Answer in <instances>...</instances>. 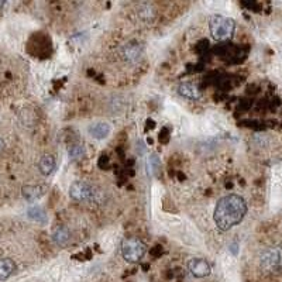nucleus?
<instances>
[{
  "label": "nucleus",
  "instance_id": "obj_1",
  "mask_svg": "<svg viewBox=\"0 0 282 282\" xmlns=\"http://www.w3.org/2000/svg\"><path fill=\"white\" fill-rule=\"evenodd\" d=\"M247 213V204L240 195H226L220 198L213 212V220L221 232H227L241 223Z\"/></svg>",
  "mask_w": 282,
  "mask_h": 282
},
{
  "label": "nucleus",
  "instance_id": "obj_9",
  "mask_svg": "<svg viewBox=\"0 0 282 282\" xmlns=\"http://www.w3.org/2000/svg\"><path fill=\"white\" fill-rule=\"evenodd\" d=\"M156 9L151 3H140L137 6V16L145 23H151L156 18Z\"/></svg>",
  "mask_w": 282,
  "mask_h": 282
},
{
  "label": "nucleus",
  "instance_id": "obj_15",
  "mask_svg": "<svg viewBox=\"0 0 282 282\" xmlns=\"http://www.w3.org/2000/svg\"><path fill=\"white\" fill-rule=\"evenodd\" d=\"M29 216H30L31 219L37 220V221H46V219H47L44 210H43L41 207H38V206H34V207H30V209H29Z\"/></svg>",
  "mask_w": 282,
  "mask_h": 282
},
{
  "label": "nucleus",
  "instance_id": "obj_12",
  "mask_svg": "<svg viewBox=\"0 0 282 282\" xmlns=\"http://www.w3.org/2000/svg\"><path fill=\"white\" fill-rule=\"evenodd\" d=\"M16 271V264L10 258H1L0 260V281H4L10 278Z\"/></svg>",
  "mask_w": 282,
  "mask_h": 282
},
{
  "label": "nucleus",
  "instance_id": "obj_5",
  "mask_svg": "<svg viewBox=\"0 0 282 282\" xmlns=\"http://www.w3.org/2000/svg\"><path fill=\"white\" fill-rule=\"evenodd\" d=\"M260 266L271 274H277L282 271V249L280 247H269L263 251L260 257Z\"/></svg>",
  "mask_w": 282,
  "mask_h": 282
},
{
  "label": "nucleus",
  "instance_id": "obj_4",
  "mask_svg": "<svg viewBox=\"0 0 282 282\" xmlns=\"http://www.w3.org/2000/svg\"><path fill=\"white\" fill-rule=\"evenodd\" d=\"M69 196L77 202H94L99 196V190L85 181H75L69 187Z\"/></svg>",
  "mask_w": 282,
  "mask_h": 282
},
{
  "label": "nucleus",
  "instance_id": "obj_6",
  "mask_svg": "<svg viewBox=\"0 0 282 282\" xmlns=\"http://www.w3.org/2000/svg\"><path fill=\"white\" fill-rule=\"evenodd\" d=\"M142 54H144V48L137 41H130L122 48V57L125 58V61L130 63H139Z\"/></svg>",
  "mask_w": 282,
  "mask_h": 282
},
{
  "label": "nucleus",
  "instance_id": "obj_3",
  "mask_svg": "<svg viewBox=\"0 0 282 282\" xmlns=\"http://www.w3.org/2000/svg\"><path fill=\"white\" fill-rule=\"evenodd\" d=\"M145 252V244L137 237H127L122 243V255L127 263H139Z\"/></svg>",
  "mask_w": 282,
  "mask_h": 282
},
{
  "label": "nucleus",
  "instance_id": "obj_14",
  "mask_svg": "<svg viewBox=\"0 0 282 282\" xmlns=\"http://www.w3.org/2000/svg\"><path fill=\"white\" fill-rule=\"evenodd\" d=\"M21 192H23L24 199L29 201V202H35V201L40 199V198L43 196V193H44L41 187H31V185L24 187V188L21 189Z\"/></svg>",
  "mask_w": 282,
  "mask_h": 282
},
{
  "label": "nucleus",
  "instance_id": "obj_7",
  "mask_svg": "<svg viewBox=\"0 0 282 282\" xmlns=\"http://www.w3.org/2000/svg\"><path fill=\"white\" fill-rule=\"evenodd\" d=\"M188 268L195 278H204L210 274V266L204 258H192L189 261Z\"/></svg>",
  "mask_w": 282,
  "mask_h": 282
},
{
  "label": "nucleus",
  "instance_id": "obj_11",
  "mask_svg": "<svg viewBox=\"0 0 282 282\" xmlns=\"http://www.w3.org/2000/svg\"><path fill=\"white\" fill-rule=\"evenodd\" d=\"M110 130L111 128L108 123L100 122V123H94L89 127V134L96 140H105L110 134Z\"/></svg>",
  "mask_w": 282,
  "mask_h": 282
},
{
  "label": "nucleus",
  "instance_id": "obj_13",
  "mask_svg": "<svg viewBox=\"0 0 282 282\" xmlns=\"http://www.w3.org/2000/svg\"><path fill=\"white\" fill-rule=\"evenodd\" d=\"M38 170L43 175H49L55 170V159L52 156H43L38 161Z\"/></svg>",
  "mask_w": 282,
  "mask_h": 282
},
{
  "label": "nucleus",
  "instance_id": "obj_19",
  "mask_svg": "<svg viewBox=\"0 0 282 282\" xmlns=\"http://www.w3.org/2000/svg\"><path fill=\"white\" fill-rule=\"evenodd\" d=\"M3 6H4V1H0V9H1Z\"/></svg>",
  "mask_w": 282,
  "mask_h": 282
},
{
  "label": "nucleus",
  "instance_id": "obj_8",
  "mask_svg": "<svg viewBox=\"0 0 282 282\" xmlns=\"http://www.w3.org/2000/svg\"><path fill=\"white\" fill-rule=\"evenodd\" d=\"M178 94H181L182 97H187L189 100H196L201 97V91L196 85L193 83H189V82H185V83H181L179 88H178Z\"/></svg>",
  "mask_w": 282,
  "mask_h": 282
},
{
  "label": "nucleus",
  "instance_id": "obj_10",
  "mask_svg": "<svg viewBox=\"0 0 282 282\" xmlns=\"http://www.w3.org/2000/svg\"><path fill=\"white\" fill-rule=\"evenodd\" d=\"M52 240L57 246L65 247L68 244V241L71 240V232L68 227L65 226H58L54 232H52Z\"/></svg>",
  "mask_w": 282,
  "mask_h": 282
},
{
  "label": "nucleus",
  "instance_id": "obj_18",
  "mask_svg": "<svg viewBox=\"0 0 282 282\" xmlns=\"http://www.w3.org/2000/svg\"><path fill=\"white\" fill-rule=\"evenodd\" d=\"M3 147H4V142H3V140L0 139V151L3 150Z\"/></svg>",
  "mask_w": 282,
  "mask_h": 282
},
{
  "label": "nucleus",
  "instance_id": "obj_16",
  "mask_svg": "<svg viewBox=\"0 0 282 282\" xmlns=\"http://www.w3.org/2000/svg\"><path fill=\"white\" fill-rule=\"evenodd\" d=\"M148 167L151 168V172L154 175H158L159 173V170H161V161L158 158L157 154H151L150 158H148Z\"/></svg>",
  "mask_w": 282,
  "mask_h": 282
},
{
  "label": "nucleus",
  "instance_id": "obj_17",
  "mask_svg": "<svg viewBox=\"0 0 282 282\" xmlns=\"http://www.w3.org/2000/svg\"><path fill=\"white\" fill-rule=\"evenodd\" d=\"M85 156V147L83 145H74L71 150H69V157L72 159H79Z\"/></svg>",
  "mask_w": 282,
  "mask_h": 282
},
{
  "label": "nucleus",
  "instance_id": "obj_2",
  "mask_svg": "<svg viewBox=\"0 0 282 282\" xmlns=\"http://www.w3.org/2000/svg\"><path fill=\"white\" fill-rule=\"evenodd\" d=\"M235 23L233 18L230 17L220 16L216 15L210 18L209 21V30L210 34L215 40L218 41H226L229 38H232L233 32H235Z\"/></svg>",
  "mask_w": 282,
  "mask_h": 282
}]
</instances>
